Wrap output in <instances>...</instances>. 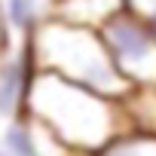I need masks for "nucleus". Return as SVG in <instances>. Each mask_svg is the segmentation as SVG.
I'll return each mask as SVG.
<instances>
[{
  "label": "nucleus",
  "instance_id": "obj_1",
  "mask_svg": "<svg viewBox=\"0 0 156 156\" xmlns=\"http://www.w3.org/2000/svg\"><path fill=\"white\" fill-rule=\"evenodd\" d=\"M25 113L40 122L61 147L86 156L98 153L107 141L132 129L122 101L95 95L43 70L34 73L28 86Z\"/></svg>",
  "mask_w": 156,
  "mask_h": 156
},
{
  "label": "nucleus",
  "instance_id": "obj_2",
  "mask_svg": "<svg viewBox=\"0 0 156 156\" xmlns=\"http://www.w3.org/2000/svg\"><path fill=\"white\" fill-rule=\"evenodd\" d=\"M25 43L31 49L34 67L43 73H52L58 80H67L113 101H126V95L132 92L126 80L116 73V67L110 64L107 49L98 31L92 28L67 25L61 19L46 16Z\"/></svg>",
  "mask_w": 156,
  "mask_h": 156
},
{
  "label": "nucleus",
  "instance_id": "obj_3",
  "mask_svg": "<svg viewBox=\"0 0 156 156\" xmlns=\"http://www.w3.org/2000/svg\"><path fill=\"white\" fill-rule=\"evenodd\" d=\"M98 37L107 49L110 64L126 80L129 89H153L156 86V37L132 16L116 12L98 28Z\"/></svg>",
  "mask_w": 156,
  "mask_h": 156
},
{
  "label": "nucleus",
  "instance_id": "obj_4",
  "mask_svg": "<svg viewBox=\"0 0 156 156\" xmlns=\"http://www.w3.org/2000/svg\"><path fill=\"white\" fill-rule=\"evenodd\" d=\"M34 73L37 67L28 43L0 52V122L25 113V98H28V86Z\"/></svg>",
  "mask_w": 156,
  "mask_h": 156
},
{
  "label": "nucleus",
  "instance_id": "obj_5",
  "mask_svg": "<svg viewBox=\"0 0 156 156\" xmlns=\"http://www.w3.org/2000/svg\"><path fill=\"white\" fill-rule=\"evenodd\" d=\"M126 3L122 0H52V19H61L67 25H80L98 31L107 19L122 12Z\"/></svg>",
  "mask_w": 156,
  "mask_h": 156
},
{
  "label": "nucleus",
  "instance_id": "obj_6",
  "mask_svg": "<svg viewBox=\"0 0 156 156\" xmlns=\"http://www.w3.org/2000/svg\"><path fill=\"white\" fill-rule=\"evenodd\" d=\"M129 126L156 138V86L153 89H132L122 101Z\"/></svg>",
  "mask_w": 156,
  "mask_h": 156
},
{
  "label": "nucleus",
  "instance_id": "obj_7",
  "mask_svg": "<svg viewBox=\"0 0 156 156\" xmlns=\"http://www.w3.org/2000/svg\"><path fill=\"white\" fill-rule=\"evenodd\" d=\"M92 156H156V138L144 135L138 129H129V132L116 135L113 141H107Z\"/></svg>",
  "mask_w": 156,
  "mask_h": 156
},
{
  "label": "nucleus",
  "instance_id": "obj_8",
  "mask_svg": "<svg viewBox=\"0 0 156 156\" xmlns=\"http://www.w3.org/2000/svg\"><path fill=\"white\" fill-rule=\"evenodd\" d=\"M0 12H3V25L12 28V31H19L25 40L43 22L40 9H37V0H0Z\"/></svg>",
  "mask_w": 156,
  "mask_h": 156
},
{
  "label": "nucleus",
  "instance_id": "obj_9",
  "mask_svg": "<svg viewBox=\"0 0 156 156\" xmlns=\"http://www.w3.org/2000/svg\"><path fill=\"white\" fill-rule=\"evenodd\" d=\"M126 12H132L153 37H156V0H122Z\"/></svg>",
  "mask_w": 156,
  "mask_h": 156
},
{
  "label": "nucleus",
  "instance_id": "obj_10",
  "mask_svg": "<svg viewBox=\"0 0 156 156\" xmlns=\"http://www.w3.org/2000/svg\"><path fill=\"white\" fill-rule=\"evenodd\" d=\"M6 49V25H3V12H0V52Z\"/></svg>",
  "mask_w": 156,
  "mask_h": 156
}]
</instances>
